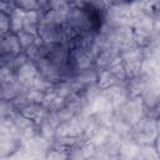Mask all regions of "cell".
<instances>
[{"label":"cell","instance_id":"cell-11","mask_svg":"<svg viewBox=\"0 0 160 160\" xmlns=\"http://www.w3.org/2000/svg\"><path fill=\"white\" fill-rule=\"evenodd\" d=\"M95 155V144L85 138L76 141L68 152L69 160H88Z\"/></svg>","mask_w":160,"mask_h":160},{"label":"cell","instance_id":"cell-14","mask_svg":"<svg viewBox=\"0 0 160 160\" xmlns=\"http://www.w3.org/2000/svg\"><path fill=\"white\" fill-rule=\"evenodd\" d=\"M142 102H144V109H145V115L151 112L156 105L160 102V82H154L151 84L144 95L141 96Z\"/></svg>","mask_w":160,"mask_h":160},{"label":"cell","instance_id":"cell-4","mask_svg":"<svg viewBox=\"0 0 160 160\" xmlns=\"http://www.w3.org/2000/svg\"><path fill=\"white\" fill-rule=\"evenodd\" d=\"M145 116L144 102L141 98H130L126 102H124L115 112L114 118L132 128L136 122H139Z\"/></svg>","mask_w":160,"mask_h":160},{"label":"cell","instance_id":"cell-23","mask_svg":"<svg viewBox=\"0 0 160 160\" xmlns=\"http://www.w3.org/2000/svg\"><path fill=\"white\" fill-rule=\"evenodd\" d=\"M11 32V24H10V16L5 12L0 11V36L8 35Z\"/></svg>","mask_w":160,"mask_h":160},{"label":"cell","instance_id":"cell-12","mask_svg":"<svg viewBox=\"0 0 160 160\" xmlns=\"http://www.w3.org/2000/svg\"><path fill=\"white\" fill-rule=\"evenodd\" d=\"M22 146V140L14 135L12 132H9L6 130L0 129V152L1 158H9L18 152Z\"/></svg>","mask_w":160,"mask_h":160},{"label":"cell","instance_id":"cell-18","mask_svg":"<svg viewBox=\"0 0 160 160\" xmlns=\"http://www.w3.org/2000/svg\"><path fill=\"white\" fill-rule=\"evenodd\" d=\"M139 148H140V145L132 138L124 139V140H121V148H120L119 155L121 156L122 160H134L138 154Z\"/></svg>","mask_w":160,"mask_h":160},{"label":"cell","instance_id":"cell-2","mask_svg":"<svg viewBox=\"0 0 160 160\" xmlns=\"http://www.w3.org/2000/svg\"><path fill=\"white\" fill-rule=\"evenodd\" d=\"M128 81V74L121 58L111 62L110 65L98 69V86L100 90H106L116 85H122Z\"/></svg>","mask_w":160,"mask_h":160},{"label":"cell","instance_id":"cell-21","mask_svg":"<svg viewBox=\"0 0 160 160\" xmlns=\"http://www.w3.org/2000/svg\"><path fill=\"white\" fill-rule=\"evenodd\" d=\"M16 36H18V39H19V42H20L22 50L25 51V50H28V49L35 42V40L38 39L39 35H32V34H30V32H28V31H25V30H21L20 32L16 34Z\"/></svg>","mask_w":160,"mask_h":160},{"label":"cell","instance_id":"cell-7","mask_svg":"<svg viewBox=\"0 0 160 160\" xmlns=\"http://www.w3.org/2000/svg\"><path fill=\"white\" fill-rule=\"evenodd\" d=\"M144 49L140 46H135L132 49H129L126 51H122L120 54L121 61L125 66L128 79L138 75L141 70V65L144 61Z\"/></svg>","mask_w":160,"mask_h":160},{"label":"cell","instance_id":"cell-3","mask_svg":"<svg viewBox=\"0 0 160 160\" xmlns=\"http://www.w3.org/2000/svg\"><path fill=\"white\" fill-rule=\"evenodd\" d=\"M134 19V10L131 2L128 1H114L108 9L105 24L110 28L119 26H131Z\"/></svg>","mask_w":160,"mask_h":160},{"label":"cell","instance_id":"cell-22","mask_svg":"<svg viewBox=\"0 0 160 160\" xmlns=\"http://www.w3.org/2000/svg\"><path fill=\"white\" fill-rule=\"evenodd\" d=\"M44 160H69L68 151L62 150V149H59V148L51 146L50 150L46 152Z\"/></svg>","mask_w":160,"mask_h":160},{"label":"cell","instance_id":"cell-19","mask_svg":"<svg viewBox=\"0 0 160 160\" xmlns=\"http://www.w3.org/2000/svg\"><path fill=\"white\" fill-rule=\"evenodd\" d=\"M9 16H10V24H11V34H15L16 35L24 28V16H25V12L20 11L15 6V9L9 14Z\"/></svg>","mask_w":160,"mask_h":160},{"label":"cell","instance_id":"cell-27","mask_svg":"<svg viewBox=\"0 0 160 160\" xmlns=\"http://www.w3.org/2000/svg\"><path fill=\"white\" fill-rule=\"evenodd\" d=\"M109 160H122V159H121V156H120V155H116V156H112V158H110Z\"/></svg>","mask_w":160,"mask_h":160},{"label":"cell","instance_id":"cell-1","mask_svg":"<svg viewBox=\"0 0 160 160\" xmlns=\"http://www.w3.org/2000/svg\"><path fill=\"white\" fill-rule=\"evenodd\" d=\"M68 14L64 11L48 10L44 12L39 28V36L49 45H65L70 48L72 36L69 30Z\"/></svg>","mask_w":160,"mask_h":160},{"label":"cell","instance_id":"cell-6","mask_svg":"<svg viewBox=\"0 0 160 160\" xmlns=\"http://www.w3.org/2000/svg\"><path fill=\"white\" fill-rule=\"evenodd\" d=\"M24 52L19 39L15 34L0 36V68L10 64L15 58Z\"/></svg>","mask_w":160,"mask_h":160},{"label":"cell","instance_id":"cell-24","mask_svg":"<svg viewBox=\"0 0 160 160\" xmlns=\"http://www.w3.org/2000/svg\"><path fill=\"white\" fill-rule=\"evenodd\" d=\"M146 116H151V118H155V119H156L158 116H160V102H159V104L156 105V108H155L151 112H149Z\"/></svg>","mask_w":160,"mask_h":160},{"label":"cell","instance_id":"cell-15","mask_svg":"<svg viewBox=\"0 0 160 160\" xmlns=\"http://www.w3.org/2000/svg\"><path fill=\"white\" fill-rule=\"evenodd\" d=\"M111 101H112V105H114V109L115 111L124 104L129 99H130V95H129V91L126 89V82L122 84V85H116V86H112L110 89H106ZM114 111V112H115Z\"/></svg>","mask_w":160,"mask_h":160},{"label":"cell","instance_id":"cell-13","mask_svg":"<svg viewBox=\"0 0 160 160\" xmlns=\"http://www.w3.org/2000/svg\"><path fill=\"white\" fill-rule=\"evenodd\" d=\"M91 114H112L115 111L112 101L106 90H100L91 104L86 108Z\"/></svg>","mask_w":160,"mask_h":160},{"label":"cell","instance_id":"cell-25","mask_svg":"<svg viewBox=\"0 0 160 160\" xmlns=\"http://www.w3.org/2000/svg\"><path fill=\"white\" fill-rule=\"evenodd\" d=\"M155 148H156V151H158V154H159V156H160V136H159L158 140L155 141Z\"/></svg>","mask_w":160,"mask_h":160},{"label":"cell","instance_id":"cell-17","mask_svg":"<svg viewBox=\"0 0 160 160\" xmlns=\"http://www.w3.org/2000/svg\"><path fill=\"white\" fill-rule=\"evenodd\" d=\"M15 6L22 12L30 11H48V1H38V0H16L14 1Z\"/></svg>","mask_w":160,"mask_h":160},{"label":"cell","instance_id":"cell-26","mask_svg":"<svg viewBox=\"0 0 160 160\" xmlns=\"http://www.w3.org/2000/svg\"><path fill=\"white\" fill-rule=\"evenodd\" d=\"M155 120H156V130H158V134L160 136V116H158Z\"/></svg>","mask_w":160,"mask_h":160},{"label":"cell","instance_id":"cell-28","mask_svg":"<svg viewBox=\"0 0 160 160\" xmlns=\"http://www.w3.org/2000/svg\"><path fill=\"white\" fill-rule=\"evenodd\" d=\"M88 160H98L95 156H92V158H90V159H88Z\"/></svg>","mask_w":160,"mask_h":160},{"label":"cell","instance_id":"cell-9","mask_svg":"<svg viewBox=\"0 0 160 160\" xmlns=\"http://www.w3.org/2000/svg\"><path fill=\"white\" fill-rule=\"evenodd\" d=\"M26 152H29L30 155L39 158L41 160L45 159L46 152L50 150L51 148V141L48 140L46 138L41 136L40 134H36L26 140L22 141V146H21Z\"/></svg>","mask_w":160,"mask_h":160},{"label":"cell","instance_id":"cell-10","mask_svg":"<svg viewBox=\"0 0 160 160\" xmlns=\"http://www.w3.org/2000/svg\"><path fill=\"white\" fill-rule=\"evenodd\" d=\"M40 72L38 70V68L35 66V64L30 60H28L16 72V78H18V82L24 86L25 89H34L35 84L38 82V80L40 79Z\"/></svg>","mask_w":160,"mask_h":160},{"label":"cell","instance_id":"cell-8","mask_svg":"<svg viewBox=\"0 0 160 160\" xmlns=\"http://www.w3.org/2000/svg\"><path fill=\"white\" fill-rule=\"evenodd\" d=\"M121 148V139L112 131L98 145H95V158L98 160H109L112 156L119 155Z\"/></svg>","mask_w":160,"mask_h":160},{"label":"cell","instance_id":"cell-20","mask_svg":"<svg viewBox=\"0 0 160 160\" xmlns=\"http://www.w3.org/2000/svg\"><path fill=\"white\" fill-rule=\"evenodd\" d=\"M134 160H160L155 145H140Z\"/></svg>","mask_w":160,"mask_h":160},{"label":"cell","instance_id":"cell-16","mask_svg":"<svg viewBox=\"0 0 160 160\" xmlns=\"http://www.w3.org/2000/svg\"><path fill=\"white\" fill-rule=\"evenodd\" d=\"M44 15V11H30L25 12L24 16V28L22 30L32 34V35H39V28L41 22V18Z\"/></svg>","mask_w":160,"mask_h":160},{"label":"cell","instance_id":"cell-5","mask_svg":"<svg viewBox=\"0 0 160 160\" xmlns=\"http://www.w3.org/2000/svg\"><path fill=\"white\" fill-rule=\"evenodd\" d=\"M131 138L139 145H155L159 138L156 130V120L151 116H144L131 129Z\"/></svg>","mask_w":160,"mask_h":160}]
</instances>
